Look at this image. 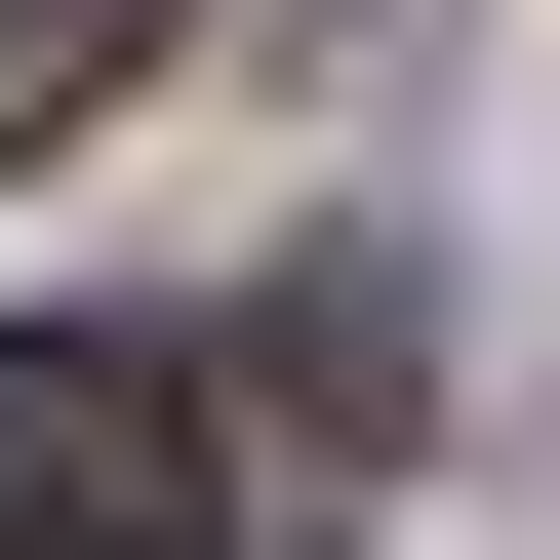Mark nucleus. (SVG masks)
Listing matches in <instances>:
<instances>
[{"label": "nucleus", "instance_id": "nucleus-2", "mask_svg": "<svg viewBox=\"0 0 560 560\" xmlns=\"http://www.w3.org/2000/svg\"><path fill=\"white\" fill-rule=\"evenodd\" d=\"M161 81V0H0V161H40V120H120Z\"/></svg>", "mask_w": 560, "mask_h": 560}, {"label": "nucleus", "instance_id": "nucleus-1", "mask_svg": "<svg viewBox=\"0 0 560 560\" xmlns=\"http://www.w3.org/2000/svg\"><path fill=\"white\" fill-rule=\"evenodd\" d=\"M0 560H241V521H200V361L0 320Z\"/></svg>", "mask_w": 560, "mask_h": 560}]
</instances>
